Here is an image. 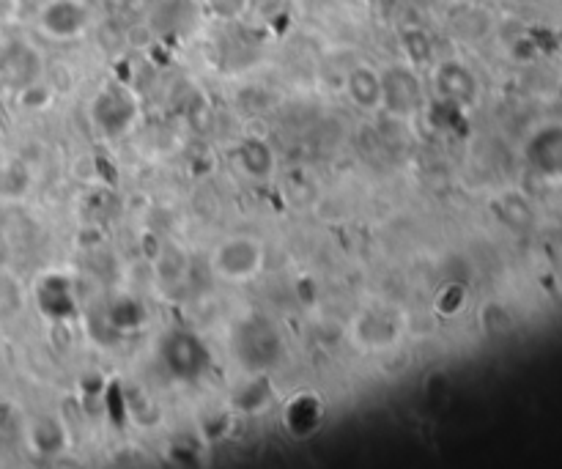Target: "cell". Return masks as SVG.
<instances>
[{
	"mask_svg": "<svg viewBox=\"0 0 562 469\" xmlns=\"http://www.w3.org/2000/svg\"><path fill=\"white\" fill-rule=\"evenodd\" d=\"M162 360L170 374L181 379V382H195L206 374V368L212 363V357L206 352L198 335L192 332L176 330L170 332L165 343H162Z\"/></svg>",
	"mask_w": 562,
	"mask_h": 469,
	"instance_id": "obj_1",
	"label": "cell"
},
{
	"mask_svg": "<svg viewBox=\"0 0 562 469\" xmlns=\"http://www.w3.org/2000/svg\"><path fill=\"white\" fill-rule=\"evenodd\" d=\"M261 261H264V250L250 236H236L225 242L214 256L217 269L231 280H250L261 269Z\"/></svg>",
	"mask_w": 562,
	"mask_h": 469,
	"instance_id": "obj_2",
	"label": "cell"
},
{
	"mask_svg": "<svg viewBox=\"0 0 562 469\" xmlns=\"http://www.w3.org/2000/svg\"><path fill=\"white\" fill-rule=\"evenodd\" d=\"M42 28L55 39H75L88 25V6L83 0H50L44 3Z\"/></svg>",
	"mask_w": 562,
	"mask_h": 469,
	"instance_id": "obj_3",
	"label": "cell"
},
{
	"mask_svg": "<svg viewBox=\"0 0 562 469\" xmlns=\"http://www.w3.org/2000/svg\"><path fill=\"white\" fill-rule=\"evenodd\" d=\"M94 118L96 124L102 127V132L107 135H121L127 132L132 118H135V102L127 91L121 88H107L105 94L96 99L94 105Z\"/></svg>",
	"mask_w": 562,
	"mask_h": 469,
	"instance_id": "obj_4",
	"label": "cell"
},
{
	"mask_svg": "<svg viewBox=\"0 0 562 469\" xmlns=\"http://www.w3.org/2000/svg\"><path fill=\"white\" fill-rule=\"evenodd\" d=\"M36 297H39V305L47 316H53V319H69V316H75L77 313V299H75V291H72V283L61 275H53V278H44L39 283V291H36Z\"/></svg>",
	"mask_w": 562,
	"mask_h": 469,
	"instance_id": "obj_5",
	"label": "cell"
},
{
	"mask_svg": "<svg viewBox=\"0 0 562 469\" xmlns=\"http://www.w3.org/2000/svg\"><path fill=\"white\" fill-rule=\"evenodd\" d=\"M357 335H360V341L373 349V352H382L384 346H390L395 341V335H398V327H395L393 321L384 319V316H365V319L357 324Z\"/></svg>",
	"mask_w": 562,
	"mask_h": 469,
	"instance_id": "obj_6",
	"label": "cell"
},
{
	"mask_svg": "<svg viewBox=\"0 0 562 469\" xmlns=\"http://www.w3.org/2000/svg\"><path fill=\"white\" fill-rule=\"evenodd\" d=\"M349 94L360 102L362 107H373L379 105V99H382V83H379V77L368 72V69H357V72H351L349 77Z\"/></svg>",
	"mask_w": 562,
	"mask_h": 469,
	"instance_id": "obj_7",
	"label": "cell"
},
{
	"mask_svg": "<svg viewBox=\"0 0 562 469\" xmlns=\"http://www.w3.org/2000/svg\"><path fill=\"white\" fill-rule=\"evenodd\" d=\"M299 420H308L310 431L319 426L321 406H319V401H316V398H310V395H305V398H297L294 404L288 406V426L294 428L299 423Z\"/></svg>",
	"mask_w": 562,
	"mask_h": 469,
	"instance_id": "obj_8",
	"label": "cell"
}]
</instances>
